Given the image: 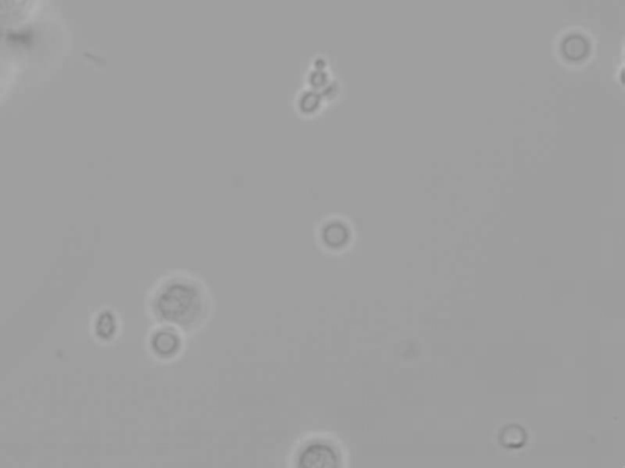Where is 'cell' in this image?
<instances>
[{"label":"cell","instance_id":"cell-1","mask_svg":"<svg viewBox=\"0 0 625 468\" xmlns=\"http://www.w3.org/2000/svg\"><path fill=\"white\" fill-rule=\"evenodd\" d=\"M147 310L158 326L169 327L182 335L203 330L214 311L208 286L186 271H172L156 281L147 298Z\"/></svg>","mask_w":625,"mask_h":468},{"label":"cell","instance_id":"cell-2","mask_svg":"<svg viewBox=\"0 0 625 468\" xmlns=\"http://www.w3.org/2000/svg\"><path fill=\"white\" fill-rule=\"evenodd\" d=\"M289 458L294 467L335 468L345 466L346 452L336 438L318 433L303 438Z\"/></svg>","mask_w":625,"mask_h":468},{"label":"cell","instance_id":"cell-3","mask_svg":"<svg viewBox=\"0 0 625 468\" xmlns=\"http://www.w3.org/2000/svg\"><path fill=\"white\" fill-rule=\"evenodd\" d=\"M183 348L182 334L177 330L159 326L150 334V349L161 361H170L181 354Z\"/></svg>","mask_w":625,"mask_h":468},{"label":"cell","instance_id":"cell-4","mask_svg":"<svg viewBox=\"0 0 625 468\" xmlns=\"http://www.w3.org/2000/svg\"><path fill=\"white\" fill-rule=\"evenodd\" d=\"M321 242L330 249L342 248L347 243V228L338 222H332L321 229Z\"/></svg>","mask_w":625,"mask_h":468},{"label":"cell","instance_id":"cell-5","mask_svg":"<svg viewBox=\"0 0 625 468\" xmlns=\"http://www.w3.org/2000/svg\"><path fill=\"white\" fill-rule=\"evenodd\" d=\"M525 440V433L520 427H509L503 432L502 442L507 447H520Z\"/></svg>","mask_w":625,"mask_h":468}]
</instances>
